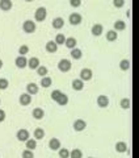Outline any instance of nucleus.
I'll list each match as a JSON object with an SVG mask.
<instances>
[{"label": "nucleus", "mask_w": 139, "mask_h": 158, "mask_svg": "<svg viewBox=\"0 0 139 158\" xmlns=\"http://www.w3.org/2000/svg\"><path fill=\"white\" fill-rule=\"evenodd\" d=\"M97 104L98 107H101V108H105L109 106V98L105 96V95H100L97 98Z\"/></svg>", "instance_id": "11"}, {"label": "nucleus", "mask_w": 139, "mask_h": 158, "mask_svg": "<svg viewBox=\"0 0 139 158\" xmlns=\"http://www.w3.org/2000/svg\"><path fill=\"white\" fill-rule=\"evenodd\" d=\"M66 37L63 36L62 33H59V34H57V37H55V42L58 44V45H62V44H66Z\"/></svg>", "instance_id": "32"}, {"label": "nucleus", "mask_w": 139, "mask_h": 158, "mask_svg": "<svg viewBox=\"0 0 139 158\" xmlns=\"http://www.w3.org/2000/svg\"><path fill=\"white\" fill-rule=\"evenodd\" d=\"M125 28H126V24L122 20H118V21L114 23V31H125Z\"/></svg>", "instance_id": "23"}, {"label": "nucleus", "mask_w": 139, "mask_h": 158, "mask_svg": "<svg viewBox=\"0 0 139 158\" xmlns=\"http://www.w3.org/2000/svg\"><path fill=\"white\" fill-rule=\"evenodd\" d=\"M8 85H9V82L7 81L6 78H2V79H0V90H6V88L8 87Z\"/></svg>", "instance_id": "37"}, {"label": "nucleus", "mask_w": 139, "mask_h": 158, "mask_svg": "<svg viewBox=\"0 0 139 158\" xmlns=\"http://www.w3.org/2000/svg\"><path fill=\"white\" fill-rule=\"evenodd\" d=\"M68 21L71 25H79V24L81 23V15L80 13H76V12H73L70 15V17H68Z\"/></svg>", "instance_id": "4"}, {"label": "nucleus", "mask_w": 139, "mask_h": 158, "mask_svg": "<svg viewBox=\"0 0 139 158\" xmlns=\"http://www.w3.org/2000/svg\"><path fill=\"white\" fill-rule=\"evenodd\" d=\"M6 120V112H4L3 110H0V123Z\"/></svg>", "instance_id": "41"}, {"label": "nucleus", "mask_w": 139, "mask_h": 158, "mask_svg": "<svg viewBox=\"0 0 139 158\" xmlns=\"http://www.w3.org/2000/svg\"><path fill=\"white\" fill-rule=\"evenodd\" d=\"M28 66L32 69V70H37V69L41 66V63H39V59L37 57H33L28 61Z\"/></svg>", "instance_id": "10"}, {"label": "nucleus", "mask_w": 139, "mask_h": 158, "mask_svg": "<svg viewBox=\"0 0 139 158\" xmlns=\"http://www.w3.org/2000/svg\"><path fill=\"white\" fill-rule=\"evenodd\" d=\"M26 91L29 95H36L38 92V86L36 83H29V85H26Z\"/></svg>", "instance_id": "17"}, {"label": "nucleus", "mask_w": 139, "mask_h": 158, "mask_svg": "<svg viewBox=\"0 0 139 158\" xmlns=\"http://www.w3.org/2000/svg\"><path fill=\"white\" fill-rule=\"evenodd\" d=\"M33 136H34V140H42V138L45 137V131L42 129V128H37V129L34 131Z\"/></svg>", "instance_id": "21"}, {"label": "nucleus", "mask_w": 139, "mask_h": 158, "mask_svg": "<svg viewBox=\"0 0 139 158\" xmlns=\"http://www.w3.org/2000/svg\"><path fill=\"white\" fill-rule=\"evenodd\" d=\"M64 25V20L62 17H55L53 20V28L54 29H62Z\"/></svg>", "instance_id": "15"}, {"label": "nucleus", "mask_w": 139, "mask_h": 158, "mask_svg": "<svg viewBox=\"0 0 139 158\" xmlns=\"http://www.w3.org/2000/svg\"><path fill=\"white\" fill-rule=\"evenodd\" d=\"M46 15H47V12H46V8H43V7H39L37 11H36V13H34V19H36V21H45V19H46Z\"/></svg>", "instance_id": "2"}, {"label": "nucleus", "mask_w": 139, "mask_h": 158, "mask_svg": "<svg viewBox=\"0 0 139 158\" xmlns=\"http://www.w3.org/2000/svg\"><path fill=\"white\" fill-rule=\"evenodd\" d=\"M89 158H92V157H89Z\"/></svg>", "instance_id": "45"}, {"label": "nucleus", "mask_w": 139, "mask_h": 158, "mask_svg": "<svg viewBox=\"0 0 139 158\" xmlns=\"http://www.w3.org/2000/svg\"><path fill=\"white\" fill-rule=\"evenodd\" d=\"M16 137H17V140H18V141L26 142V141L29 140V132H28L26 129H20V131L17 132Z\"/></svg>", "instance_id": "6"}, {"label": "nucleus", "mask_w": 139, "mask_h": 158, "mask_svg": "<svg viewBox=\"0 0 139 158\" xmlns=\"http://www.w3.org/2000/svg\"><path fill=\"white\" fill-rule=\"evenodd\" d=\"M91 32H92L93 36H101L102 32H104V28H102L101 24H95V25L92 27V31Z\"/></svg>", "instance_id": "14"}, {"label": "nucleus", "mask_w": 139, "mask_h": 158, "mask_svg": "<svg viewBox=\"0 0 139 158\" xmlns=\"http://www.w3.org/2000/svg\"><path fill=\"white\" fill-rule=\"evenodd\" d=\"M71 61L70 59H61L59 61V63H58V69L61 70L62 73H67V71H70L71 70Z\"/></svg>", "instance_id": "1"}, {"label": "nucleus", "mask_w": 139, "mask_h": 158, "mask_svg": "<svg viewBox=\"0 0 139 158\" xmlns=\"http://www.w3.org/2000/svg\"><path fill=\"white\" fill-rule=\"evenodd\" d=\"M70 4H71V7L77 8V7H80L81 0H70Z\"/></svg>", "instance_id": "40"}, {"label": "nucleus", "mask_w": 139, "mask_h": 158, "mask_svg": "<svg viewBox=\"0 0 139 158\" xmlns=\"http://www.w3.org/2000/svg\"><path fill=\"white\" fill-rule=\"evenodd\" d=\"M59 157L61 158H68L70 157V152L66 149V148H62V149H59Z\"/></svg>", "instance_id": "34"}, {"label": "nucleus", "mask_w": 139, "mask_h": 158, "mask_svg": "<svg viewBox=\"0 0 139 158\" xmlns=\"http://www.w3.org/2000/svg\"><path fill=\"white\" fill-rule=\"evenodd\" d=\"M120 67H121V70L127 71L129 69H130V61H129V59H122L120 63Z\"/></svg>", "instance_id": "30"}, {"label": "nucleus", "mask_w": 139, "mask_h": 158, "mask_svg": "<svg viewBox=\"0 0 139 158\" xmlns=\"http://www.w3.org/2000/svg\"><path fill=\"white\" fill-rule=\"evenodd\" d=\"M32 115L36 120H41V118H43V116H45V112H43L42 108H34Z\"/></svg>", "instance_id": "19"}, {"label": "nucleus", "mask_w": 139, "mask_h": 158, "mask_svg": "<svg viewBox=\"0 0 139 158\" xmlns=\"http://www.w3.org/2000/svg\"><path fill=\"white\" fill-rule=\"evenodd\" d=\"M116 150L118 153H125V152H127V144H126V142H123V141L117 142V144H116Z\"/></svg>", "instance_id": "20"}, {"label": "nucleus", "mask_w": 139, "mask_h": 158, "mask_svg": "<svg viewBox=\"0 0 139 158\" xmlns=\"http://www.w3.org/2000/svg\"><path fill=\"white\" fill-rule=\"evenodd\" d=\"M117 37H118V34H117L116 31H109V32H106V40H108V41L113 42V41H116V40H117Z\"/></svg>", "instance_id": "24"}, {"label": "nucleus", "mask_w": 139, "mask_h": 158, "mask_svg": "<svg viewBox=\"0 0 139 158\" xmlns=\"http://www.w3.org/2000/svg\"><path fill=\"white\" fill-rule=\"evenodd\" d=\"M51 83H53L51 78L43 77V78H42V81H41V86H42L43 88H47V87H50V86H51Z\"/></svg>", "instance_id": "26"}, {"label": "nucleus", "mask_w": 139, "mask_h": 158, "mask_svg": "<svg viewBox=\"0 0 139 158\" xmlns=\"http://www.w3.org/2000/svg\"><path fill=\"white\" fill-rule=\"evenodd\" d=\"M0 103H2V100H0Z\"/></svg>", "instance_id": "44"}, {"label": "nucleus", "mask_w": 139, "mask_h": 158, "mask_svg": "<svg viewBox=\"0 0 139 158\" xmlns=\"http://www.w3.org/2000/svg\"><path fill=\"white\" fill-rule=\"evenodd\" d=\"M57 103L59 106H66L67 103H68V96L66 95V94H62L61 96H59V99L57 100Z\"/></svg>", "instance_id": "27"}, {"label": "nucleus", "mask_w": 139, "mask_h": 158, "mask_svg": "<svg viewBox=\"0 0 139 158\" xmlns=\"http://www.w3.org/2000/svg\"><path fill=\"white\" fill-rule=\"evenodd\" d=\"M22 158H34L33 152H32V150H29V149L24 150V152H22Z\"/></svg>", "instance_id": "38"}, {"label": "nucleus", "mask_w": 139, "mask_h": 158, "mask_svg": "<svg viewBox=\"0 0 139 158\" xmlns=\"http://www.w3.org/2000/svg\"><path fill=\"white\" fill-rule=\"evenodd\" d=\"M58 49V44L55 41H49L46 44V52L47 53H55Z\"/></svg>", "instance_id": "16"}, {"label": "nucleus", "mask_w": 139, "mask_h": 158, "mask_svg": "<svg viewBox=\"0 0 139 158\" xmlns=\"http://www.w3.org/2000/svg\"><path fill=\"white\" fill-rule=\"evenodd\" d=\"M26 2H33V0H26Z\"/></svg>", "instance_id": "43"}, {"label": "nucleus", "mask_w": 139, "mask_h": 158, "mask_svg": "<svg viewBox=\"0 0 139 158\" xmlns=\"http://www.w3.org/2000/svg\"><path fill=\"white\" fill-rule=\"evenodd\" d=\"M68 49H75V46H76V38H73V37H68L67 40H66V44H64Z\"/></svg>", "instance_id": "22"}, {"label": "nucleus", "mask_w": 139, "mask_h": 158, "mask_svg": "<svg viewBox=\"0 0 139 158\" xmlns=\"http://www.w3.org/2000/svg\"><path fill=\"white\" fill-rule=\"evenodd\" d=\"M37 148V140H34V138H29V140L26 141V149L29 150H33V149H36Z\"/></svg>", "instance_id": "28"}, {"label": "nucleus", "mask_w": 139, "mask_h": 158, "mask_svg": "<svg viewBox=\"0 0 139 158\" xmlns=\"http://www.w3.org/2000/svg\"><path fill=\"white\" fill-rule=\"evenodd\" d=\"M49 146H50L51 150H59L61 149V141H59L58 138H51V140L49 141Z\"/></svg>", "instance_id": "12"}, {"label": "nucleus", "mask_w": 139, "mask_h": 158, "mask_svg": "<svg viewBox=\"0 0 139 158\" xmlns=\"http://www.w3.org/2000/svg\"><path fill=\"white\" fill-rule=\"evenodd\" d=\"M14 63H16V66H17L18 69H24V67H26V66H28V59L24 57V56H20V57L16 58Z\"/></svg>", "instance_id": "9"}, {"label": "nucleus", "mask_w": 139, "mask_h": 158, "mask_svg": "<svg viewBox=\"0 0 139 158\" xmlns=\"http://www.w3.org/2000/svg\"><path fill=\"white\" fill-rule=\"evenodd\" d=\"M32 103V95H29V94H21L20 95V104L21 106H29Z\"/></svg>", "instance_id": "7"}, {"label": "nucleus", "mask_w": 139, "mask_h": 158, "mask_svg": "<svg viewBox=\"0 0 139 158\" xmlns=\"http://www.w3.org/2000/svg\"><path fill=\"white\" fill-rule=\"evenodd\" d=\"M2 67H3V61L0 59V69H2Z\"/></svg>", "instance_id": "42"}, {"label": "nucleus", "mask_w": 139, "mask_h": 158, "mask_svg": "<svg viewBox=\"0 0 139 158\" xmlns=\"http://www.w3.org/2000/svg\"><path fill=\"white\" fill-rule=\"evenodd\" d=\"M113 4L116 8H121L125 6V0H113Z\"/></svg>", "instance_id": "39"}, {"label": "nucleus", "mask_w": 139, "mask_h": 158, "mask_svg": "<svg viewBox=\"0 0 139 158\" xmlns=\"http://www.w3.org/2000/svg\"><path fill=\"white\" fill-rule=\"evenodd\" d=\"M72 88L76 91H81L84 88V82L81 79H75V81H72Z\"/></svg>", "instance_id": "18"}, {"label": "nucleus", "mask_w": 139, "mask_h": 158, "mask_svg": "<svg viewBox=\"0 0 139 158\" xmlns=\"http://www.w3.org/2000/svg\"><path fill=\"white\" fill-rule=\"evenodd\" d=\"M62 91H59V90H54L53 92H51V99H53V100H58V99H59V96H61L62 95Z\"/></svg>", "instance_id": "35"}, {"label": "nucleus", "mask_w": 139, "mask_h": 158, "mask_svg": "<svg viewBox=\"0 0 139 158\" xmlns=\"http://www.w3.org/2000/svg\"><path fill=\"white\" fill-rule=\"evenodd\" d=\"M85 127H87V123L81 120V118H79V120H76L75 123H73V129H75L76 132H81L85 129Z\"/></svg>", "instance_id": "8"}, {"label": "nucleus", "mask_w": 139, "mask_h": 158, "mask_svg": "<svg viewBox=\"0 0 139 158\" xmlns=\"http://www.w3.org/2000/svg\"><path fill=\"white\" fill-rule=\"evenodd\" d=\"M37 74L39 77H46V74H47V69L45 67V66H39L37 69Z\"/></svg>", "instance_id": "33"}, {"label": "nucleus", "mask_w": 139, "mask_h": 158, "mask_svg": "<svg viewBox=\"0 0 139 158\" xmlns=\"http://www.w3.org/2000/svg\"><path fill=\"white\" fill-rule=\"evenodd\" d=\"M12 8V0H0V9L2 11H9Z\"/></svg>", "instance_id": "13"}, {"label": "nucleus", "mask_w": 139, "mask_h": 158, "mask_svg": "<svg viewBox=\"0 0 139 158\" xmlns=\"http://www.w3.org/2000/svg\"><path fill=\"white\" fill-rule=\"evenodd\" d=\"M70 157L71 158H83V153L80 149H73L72 152H70Z\"/></svg>", "instance_id": "31"}, {"label": "nucleus", "mask_w": 139, "mask_h": 158, "mask_svg": "<svg viewBox=\"0 0 139 158\" xmlns=\"http://www.w3.org/2000/svg\"><path fill=\"white\" fill-rule=\"evenodd\" d=\"M18 53H20V56H25L26 53H29V46H28V45H22V46H20Z\"/></svg>", "instance_id": "36"}, {"label": "nucleus", "mask_w": 139, "mask_h": 158, "mask_svg": "<svg viewBox=\"0 0 139 158\" xmlns=\"http://www.w3.org/2000/svg\"><path fill=\"white\" fill-rule=\"evenodd\" d=\"M92 75H93V73H92L91 69H83V70L80 71V79L83 82L84 81H91Z\"/></svg>", "instance_id": "5"}, {"label": "nucleus", "mask_w": 139, "mask_h": 158, "mask_svg": "<svg viewBox=\"0 0 139 158\" xmlns=\"http://www.w3.org/2000/svg\"><path fill=\"white\" fill-rule=\"evenodd\" d=\"M120 106L123 108V110H127V108H130V106H131L130 99H129V98H123L122 100H121V103H120Z\"/></svg>", "instance_id": "29"}, {"label": "nucleus", "mask_w": 139, "mask_h": 158, "mask_svg": "<svg viewBox=\"0 0 139 158\" xmlns=\"http://www.w3.org/2000/svg\"><path fill=\"white\" fill-rule=\"evenodd\" d=\"M22 29H24V32H26V33H33L36 31V23L32 21V20H26V21H24V24H22Z\"/></svg>", "instance_id": "3"}, {"label": "nucleus", "mask_w": 139, "mask_h": 158, "mask_svg": "<svg viewBox=\"0 0 139 158\" xmlns=\"http://www.w3.org/2000/svg\"><path fill=\"white\" fill-rule=\"evenodd\" d=\"M71 57L73 58V59H80L81 57H83V53H81V50L80 49H72L71 50Z\"/></svg>", "instance_id": "25"}]
</instances>
